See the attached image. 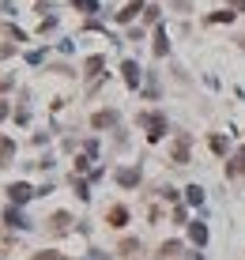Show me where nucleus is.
<instances>
[{"label":"nucleus","mask_w":245,"mask_h":260,"mask_svg":"<svg viewBox=\"0 0 245 260\" xmlns=\"http://www.w3.org/2000/svg\"><path fill=\"white\" fill-rule=\"evenodd\" d=\"M117 113H94V129H106V125H113Z\"/></svg>","instance_id":"obj_5"},{"label":"nucleus","mask_w":245,"mask_h":260,"mask_svg":"<svg viewBox=\"0 0 245 260\" xmlns=\"http://www.w3.org/2000/svg\"><path fill=\"white\" fill-rule=\"evenodd\" d=\"M230 4H234V8H238V12H245V0H230Z\"/></svg>","instance_id":"obj_13"},{"label":"nucleus","mask_w":245,"mask_h":260,"mask_svg":"<svg viewBox=\"0 0 245 260\" xmlns=\"http://www.w3.org/2000/svg\"><path fill=\"white\" fill-rule=\"evenodd\" d=\"M75 4H79L83 12H94V0H75Z\"/></svg>","instance_id":"obj_12"},{"label":"nucleus","mask_w":245,"mask_h":260,"mask_svg":"<svg viewBox=\"0 0 245 260\" xmlns=\"http://www.w3.org/2000/svg\"><path fill=\"white\" fill-rule=\"evenodd\" d=\"M125 207H113V211H110V226H125Z\"/></svg>","instance_id":"obj_4"},{"label":"nucleus","mask_w":245,"mask_h":260,"mask_svg":"<svg viewBox=\"0 0 245 260\" xmlns=\"http://www.w3.org/2000/svg\"><path fill=\"white\" fill-rule=\"evenodd\" d=\"M140 12H144V4H140V0H129V4L117 12V23H129V19H136Z\"/></svg>","instance_id":"obj_1"},{"label":"nucleus","mask_w":245,"mask_h":260,"mask_svg":"<svg viewBox=\"0 0 245 260\" xmlns=\"http://www.w3.org/2000/svg\"><path fill=\"white\" fill-rule=\"evenodd\" d=\"M12 151H15V147H12V140H0V166L12 159Z\"/></svg>","instance_id":"obj_6"},{"label":"nucleus","mask_w":245,"mask_h":260,"mask_svg":"<svg viewBox=\"0 0 245 260\" xmlns=\"http://www.w3.org/2000/svg\"><path fill=\"white\" fill-rule=\"evenodd\" d=\"M53 230H68V215H53Z\"/></svg>","instance_id":"obj_9"},{"label":"nucleus","mask_w":245,"mask_h":260,"mask_svg":"<svg viewBox=\"0 0 245 260\" xmlns=\"http://www.w3.org/2000/svg\"><path fill=\"white\" fill-rule=\"evenodd\" d=\"M34 260H60V257H53V253H49V257H34Z\"/></svg>","instance_id":"obj_15"},{"label":"nucleus","mask_w":245,"mask_h":260,"mask_svg":"<svg viewBox=\"0 0 245 260\" xmlns=\"http://www.w3.org/2000/svg\"><path fill=\"white\" fill-rule=\"evenodd\" d=\"M226 173H245V151H242V155H238V159H234V166H230V170H226Z\"/></svg>","instance_id":"obj_7"},{"label":"nucleus","mask_w":245,"mask_h":260,"mask_svg":"<svg viewBox=\"0 0 245 260\" xmlns=\"http://www.w3.org/2000/svg\"><path fill=\"white\" fill-rule=\"evenodd\" d=\"M230 19H234V12H215L211 15V23H230Z\"/></svg>","instance_id":"obj_10"},{"label":"nucleus","mask_w":245,"mask_h":260,"mask_svg":"<svg viewBox=\"0 0 245 260\" xmlns=\"http://www.w3.org/2000/svg\"><path fill=\"white\" fill-rule=\"evenodd\" d=\"M136 181H140V173H132V170L121 173V185H136Z\"/></svg>","instance_id":"obj_8"},{"label":"nucleus","mask_w":245,"mask_h":260,"mask_svg":"<svg viewBox=\"0 0 245 260\" xmlns=\"http://www.w3.org/2000/svg\"><path fill=\"white\" fill-rule=\"evenodd\" d=\"M121 72H125V83H129V87L140 83V68H136V60H125V68H121Z\"/></svg>","instance_id":"obj_2"},{"label":"nucleus","mask_w":245,"mask_h":260,"mask_svg":"<svg viewBox=\"0 0 245 260\" xmlns=\"http://www.w3.org/2000/svg\"><path fill=\"white\" fill-rule=\"evenodd\" d=\"M4 117H8V106H4V102H0V121H4Z\"/></svg>","instance_id":"obj_14"},{"label":"nucleus","mask_w":245,"mask_h":260,"mask_svg":"<svg viewBox=\"0 0 245 260\" xmlns=\"http://www.w3.org/2000/svg\"><path fill=\"white\" fill-rule=\"evenodd\" d=\"M98 68H102V57H91V60H87V72H91V75L98 72Z\"/></svg>","instance_id":"obj_11"},{"label":"nucleus","mask_w":245,"mask_h":260,"mask_svg":"<svg viewBox=\"0 0 245 260\" xmlns=\"http://www.w3.org/2000/svg\"><path fill=\"white\" fill-rule=\"evenodd\" d=\"M8 192H12L15 204H23V200H30V196H34V192H30V185H23V181H19V185H12Z\"/></svg>","instance_id":"obj_3"}]
</instances>
